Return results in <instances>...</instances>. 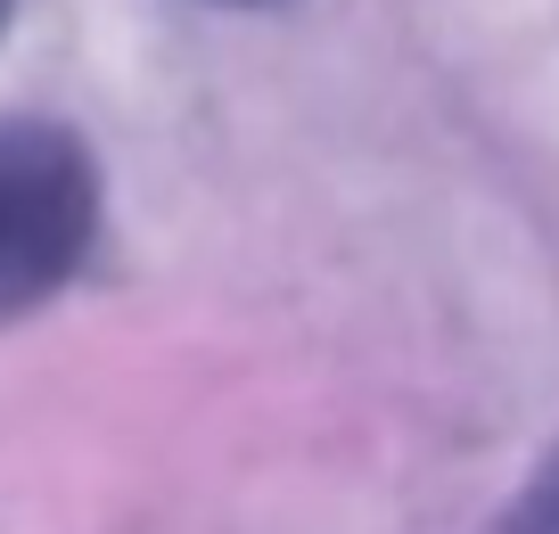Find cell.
Here are the masks:
<instances>
[{
	"mask_svg": "<svg viewBox=\"0 0 559 534\" xmlns=\"http://www.w3.org/2000/svg\"><path fill=\"white\" fill-rule=\"evenodd\" d=\"M99 230V165L67 123H0V321L74 280Z\"/></svg>",
	"mask_w": 559,
	"mask_h": 534,
	"instance_id": "obj_1",
	"label": "cell"
},
{
	"mask_svg": "<svg viewBox=\"0 0 559 534\" xmlns=\"http://www.w3.org/2000/svg\"><path fill=\"white\" fill-rule=\"evenodd\" d=\"M9 17H17V0H0V34H9Z\"/></svg>",
	"mask_w": 559,
	"mask_h": 534,
	"instance_id": "obj_3",
	"label": "cell"
},
{
	"mask_svg": "<svg viewBox=\"0 0 559 534\" xmlns=\"http://www.w3.org/2000/svg\"><path fill=\"white\" fill-rule=\"evenodd\" d=\"M223 9H272V0H223Z\"/></svg>",
	"mask_w": 559,
	"mask_h": 534,
	"instance_id": "obj_4",
	"label": "cell"
},
{
	"mask_svg": "<svg viewBox=\"0 0 559 534\" xmlns=\"http://www.w3.org/2000/svg\"><path fill=\"white\" fill-rule=\"evenodd\" d=\"M502 534H559V444L535 461V477H526L519 501L502 510Z\"/></svg>",
	"mask_w": 559,
	"mask_h": 534,
	"instance_id": "obj_2",
	"label": "cell"
}]
</instances>
